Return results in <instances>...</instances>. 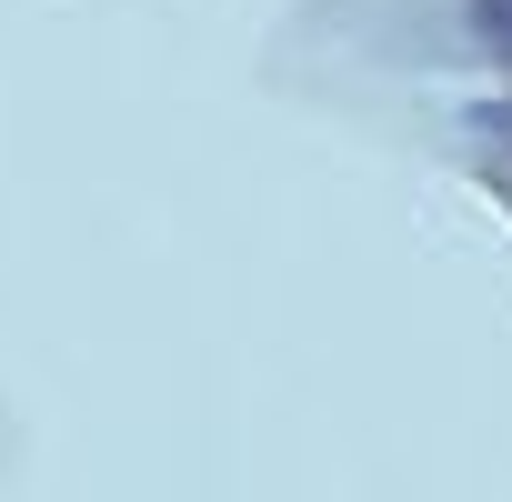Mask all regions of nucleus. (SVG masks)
Segmentation results:
<instances>
[{
	"label": "nucleus",
	"mask_w": 512,
	"mask_h": 502,
	"mask_svg": "<svg viewBox=\"0 0 512 502\" xmlns=\"http://www.w3.org/2000/svg\"><path fill=\"white\" fill-rule=\"evenodd\" d=\"M482 41H492V51L512 61V0H482Z\"/></svg>",
	"instance_id": "obj_1"
}]
</instances>
